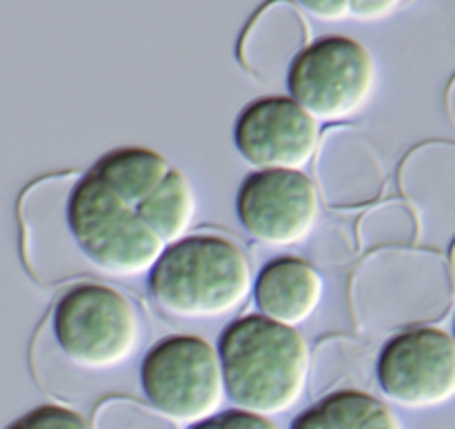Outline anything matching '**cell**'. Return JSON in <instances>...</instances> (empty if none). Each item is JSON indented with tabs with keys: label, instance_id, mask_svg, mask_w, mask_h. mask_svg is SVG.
<instances>
[{
	"label": "cell",
	"instance_id": "obj_13",
	"mask_svg": "<svg viewBox=\"0 0 455 429\" xmlns=\"http://www.w3.org/2000/svg\"><path fill=\"white\" fill-rule=\"evenodd\" d=\"M20 421L27 429H92L87 418L62 405H38Z\"/></svg>",
	"mask_w": 455,
	"mask_h": 429
},
{
	"label": "cell",
	"instance_id": "obj_1",
	"mask_svg": "<svg viewBox=\"0 0 455 429\" xmlns=\"http://www.w3.org/2000/svg\"><path fill=\"white\" fill-rule=\"evenodd\" d=\"M225 390L244 412L278 417L296 408L309 381L311 350L296 328L249 314L218 338Z\"/></svg>",
	"mask_w": 455,
	"mask_h": 429
},
{
	"label": "cell",
	"instance_id": "obj_3",
	"mask_svg": "<svg viewBox=\"0 0 455 429\" xmlns=\"http://www.w3.org/2000/svg\"><path fill=\"white\" fill-rule=\"evenodd\" d=\"M67 227L83 256L116 279L149 274L167 247L140 214L92 169L71 190Z\"/></svg>",
	"mask_w": 455,
	"mask_h": 429
},
{
	"label": "cell",
	"instance_id": "obj_16",
	"mask_svg": "<svg viewBox=\"0 0 455 429\" xmlns=\"http://www.w3.org/2000/svg\"><path fill=\"white\" fill-rule=\"evenodd\" d=\"M404 0H351V18L360 22H378L389 18Z\"/></svg>",
	"mask_w": 455,
	"mask_h": 429
},
{
	"label": "cell",
	"instance_id": "obj_18",
	"mask_svg": "<svg viewBox=\"0 0 455 429\" xmlns=\"http://www.w3.org/2000/svg\"><path fill=\"white\" fill-rule=\"evenodd\" d=\"M453 336H455V328H453Z\"/></svg>",
	"mask_w": 455,
	"mask_h": 429
},
{
	"label": "cell",
	"instance_id": "obj_5",
	"mask_svg": "<svg viewBox=\"0 0 455 429\" xmlns=\"http://www.w3.org/2000/svg\"><path fill=\"white\" fill-rule=\"evenodd\" d=\"M140 387L167 421L189 427L207 421L227 396L218 347L194 334L163 338L142 359Z\"/></svg>",
	"mask_w": 455,
	"mask_h": 429
},
{
	"label": "cell",
	"instance_id": "obj_17",
	"mask_svg": "<svg viewBox=\"0 0 455 429\" xmlns=\"http://www.w3.org/2000/svg\"><path fill=\"white\" fill-rule=\"evenodd\" d=\"M4 429H27V427H25V423H22V421H16V423H12V425L4 427Z\"/></svg>",
	"mask_w": 455,
	"mask_h": 429
},
{
	"label": "cell",
	"instance_id": "obj_7",
	"mask_svg": "<svg viewBox=\"0 0 455 429\" xmlns=\"http://www.w3.org/2000/svg\"><path fill=\"white\" fill-rule=\"evenodd\" d=\"M378 385L389 403L431 409L455 399V336L438 328H411L382 345Z\"/></svg>",
	"mask_w": 455,
	"mask_h": 429
},
{
	"label": "cell",
	"instance_id": "obj_9",
	"mask_svg": "<svg viewBox=\"0 0 455 429\" xmlns=\"http://www.w3.org/2000/svg\"><path fill=\"white\" fill-rule=\"evenodd\" d=\"M234 142L251 167L302 172L318 151L320 125L291 96H260L240 109Z\"/></svg>",
	"mask_w": 455,
	"mask_h": 429
},
{
	"label": "cell",
	"instance_id": "obj_6",
	"mask_svg": "<svg viewBox=\"0 0 455 429\" xmlns=\"http://www.w3.org/2000/svg\"><path fill=\"white\" fill-rule=\"evenodd\" d=\"M376 78V61L363 43L323 36L293 56L287 89L318 123H342L369 105Z\"/></svg>",
	"mask_w": 455,
	"mask_h": 429
},
{
	"label": "cell",
	"instance_id": "obj_15",
	"mask_svg": "<svg viewBox=\"0 0 455 429\" xmlns=\"http://www.w3.org/2000/svg\"><path fill=\"white\" fill-rule=\"evenodd\" d=\"M307 13L324 22H342L351 18V0H296Z\"/></svg>",
	"mask_w": 455,
	"mask_h": 429
},
{
	"label": "cell",
	"instance_id": "obj_10",
	"mask_svg": "<svg viewBox=\"0 0 455 429\" xmlns=\"http://www.w3.org/2000/svg\"><path fill=\"white\" fill-rule=\"evenodd\" d=\"M323 292V276L311 263L298 256L271 258L253 283L260 314L289 328H296L315 314Z\"/></svg>",
	"mask_w": 455,
	"mask_h": 429
},
{
	"label": "cell",
	"instance_id": "obj_4",
	"mask_svg": "<svg viewBox=\"0 0 455 429\" xmlns=\"http://www.w3.org/2000/svg\"><path fill=\"white\" fill-rule=\"evenodd\" d=\"M53 336L76 368L105 372L132 359L140 341V316L111 285L80 283L58 298Z\"/></svg>",
	"mask_w": 455,
	"mask_h": 429
},
{
	"label": "cell",
	"instance_id": "obj_11",
	"mask_svg": "<svg viewBox=\"0 0 455 429\" xmlns=\"http://www.w3.org/2000/svg\"><path fill=\"white\" fill-rule=\"evenodd\" d=\"M93 174L102 178L116 194L127 200L149 225L156 203L172 182L176 167L149 147H118L93 163Z\"/></svg>",
	"mask_w": 455,
	"mask_h": 429
},
{
	"label": "cell",
	"instance_id": "obj_12",
	"mask_svg": "<svg viewBox=\"0 0 455 429\" xmlns=\"http://www.w3.org/2000/svg\"><path fill=\"white\" fill-rule=\"evenodd\" d=\"M289 429H403L387 403L360 390H338L293 418Z\"/></svg>",
	"mask_w": 455,
	"mask_h": 429
},
{
	"label": "cell",
	"instance_id": "obj_14",
	"mask_svg": "<svg viewBox=\"0 0 455 429\" xmlns=\"http://www.w3.org/2000/svg\"><path fill=\"white\" fill-rule=\"evenodd\" d=\"M189 429H278L271 418L260 414L244 412V409H229V412H218L203 423H196Z\"/></svg>",
	"mask_w": 455,
	"mask_h": 429
},
{
	"label": "cell",
	"instance_id": "obj_2",
	"mask_svg": "<svg viewBox=\"0 0 455 429\" xmlns=\"http://www.w3.org/2000/svg\"><path fill=\"white\" fill-rule=\"evenodd\" d=\"M251 263L225 236L194 234L167 245L149 271V294L167 316L209 320L234 314L253 292Z\"/></svg>",
	"mask_w": 455,
	"mask_h": 429
},
{
	"label": "cell",
	"instance_id": "obj_8",
	"mask_svg": "<svg viewBox=\"0 0 455 429\" xmlns=\"http://www.w3.org/2000/svg\"><path fill=\"white\" fill-rule=\"evenodd\" d=\"M235 214L262 245L289 247L309 239L318 225V190L298 169H256L240 182Z\"/></svg>",
	"mask_w": 455,
	"mask_h": 429
}]
</instances>
